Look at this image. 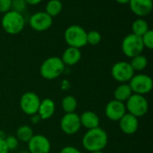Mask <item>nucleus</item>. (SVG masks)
<instances>
[{
	"label": "nucleus",
	"instance_id": "obj_5",
	"mask_svg": "<svg viewBox=\"0 0 153 153\" xmlns=\"http://www.w3.org/2000/svg\"><path fill=\"white\" fill-rule=\"evenodd\" d=\"M125 105L126 112L137 118L146 115L149 109V103L147 99L143 95L134 93L132 94V96L127 100Z\"/></svg>",
	"mask_w": 153,
	"mask_h": 153
},
{
	"label": "nucleus",
	"instance_id": "obj_1",
	"mask_svg": "<svg viewBox=\"0 0 153 153\" xmlns=\"http://www.w3.org/2000/svg\"><path fill=\"white\" fill-rule=\"evenodd\" d=\"M108 134L100 126L88 130L82 140L83 148L89 152H102L108 145Z\"/></svg>",
	"mask_w": 153,
	"mask_h": 153
},
{
	"label": "nucleus",
	"instance_id": "obj_24",
	"mask_svg": "<svg viewBox=\"0 0 153 153\" xmlns=\"http://www.w3.org/2000/svg\"><path fill=\"white\" fill-rule=\"evenodd\" d=\"M63 8V4L60 0H49L46 5V13L52 18L58 15Z\"/></svg>",
	"mask_w": 153,
	"mask_h": 153
},
{
	"label": "nucleus",
	"instance_id": "obj_36",
	"mask_svg": "<svg viewBox=\"0 0 153 153\" xmlns=\"http://www.w3.org/2000/svg\"><path fill=\"white\" fill-rule=\"evenodd\" d=\"M90 153H103L102 152H90Z\"/></svg>",
	"mask_w": 153,
	"mask_h": 153
},
{
	"label": "nucleus",
	"instance_id": "obj_2",
	"mask_svg": "<svg viewBox=\"0 0 153 153\" xmlns=\"http://www.w3.org/2000/svg\"><path fill=\"white\" fill-rule=\"evenodd\" d=\"M65 68V65L60 57L50 56L41 64L39 73L46 80H55L64 73Z\"/></svg>",
	"mask_w": 153,
	"mask_h": 153
},
{
	"label": "nucleus",
	"instance_id": "obj_28",
	"mask_svg": "<svg viewBox=\"0 0 153 153\" xmlns=\"http://www.w3.org/2000/svg\"><path fill=\"white\" fill-rule=\"evenodd\" d=\"M4 142H5V144H6L9 152L14 151L18 147V144H19V141L16 138V136H13V135L4 138Z\"/></svg>",
	"mask_w": 153,
	"mask_h": 153
},
{
	"label": "nucleus",
	"instance_id": "obj_35",
	"mask_svg": "<svg viewBox=\"0 0 153 153\" xmlns=\"http://www.w3.org/2000/svg\"><path fill=\"white\" fill-rule=\"evenodd\" d=\"M18 153H30V152L28 150H25V151H21V152H19Z\"/></svg>",
	"mask_w": 153,
	"mask_h": 153
},
{
	"label": "nucleus",
	"instance_id": "obj_4",
	"mask_svg": "<svg viewBox=\"0 0 153 153\" xmlns=\"http://www.w3.org/2000/svg\"><path fill=\"white\" fill-rule=\"evenodd\" d=\"M65 40L69 47L81 48L87 45V32L79 25L69 26L64 34Z\"/></svg>",
	"mask_w": 153,
	"mask_h": 153
},
{
	"label": "nucleus",
	"instance_id": "obj_3",
	"mask_svg": "<svg viewBox=\"0 0 153 153\" xmlns=\"http://www.w3.org/2000/svg\"><path fill=\"white\" fill-rule=\"evenodd\" d=\"M1 24L6 33L10 35H16L23 30L25 21L22 13L10 10L4 13Z\"/></svg>",
	"mask_w": 153,
	"mask_h": 153
},
{
	"label": "nucleus",
	"instance_id": "obj_33",
	"mask_svg": "<svg viewBox=\"0 0 153 153\" xmlns=\"http://www.w3.org/2000/svg\"><path fill=\"white\" fill-rule=\"evenodd\" d=\"M27 4H31V5H35V4H39L42 0H25Z\"/></svg>",
	"mask_w": 153,
	"mask_h": 153
},
{
	"label": "nucleus",
	"instance_id": "obj_30",
	"mask_svg": "<svg viewBox=\"0 0 153 153\" xmlns=\"http://www.w3.org/2000/svg\"><path fill=\"white\" fill-rule=\"evenodd\" d=\"M59 153H82L77 148L74 147V146H65L64 148H62V150L60 151Z\"/></svg>",
	"mask_w": 153,
	"mask_h": 153
},
{
	"label": "nucleus",
	"instance_id": "obj_27",
	"mask_svg": "<svg viewBox=\"0 0 153 153\" xmlns=\"http://www.w3.org/2000/svg\"><path fill=\"white\" fill-rule=\"evenodd\" d=\"M26 5H27V3L25 0H12L11 9L12 11L22 13L26 9Z\"/></svg>",
	"mask_w": 153,
	"mask_h": 153
},
{
	"label": "nucleus",
	"instance_id": "obj_18",
	"mask_svg": "<svg viewBox=\"0 0 153 153\" xmlns=\"http://www.w3.org/2000/svg\"><path fill=\"white\" fill-rule=\"evenodd\" d=\"M81 58H82V53L80 48L69 47L64 51L61 59L65 64V65L72 66L76 65L81 60Z\"/></svg>",
	"mask_w": 153,
	"mask_h": 153
},
{
	"label": "nucleus",
	"instance_id": "obj_8",
	"mask_svg": "<svg viewBox=\"0 0 153 153\" xmlns=\"http://www.w3.org/2000/svg\"><path fill=\"white\" fill-rule=\"evenodd\" d=\"M111 75L117 82L120 83H127L134 75L130 63L126 61L117 62L111 68Z\"/></svg>",
	"mask_w": 153,
	"mask_h": 153
},
{
	"label": "nucleus",
	"instance_id": "obj_37",
	"mask_svg": "<svg viewBox=\"0 0 153 153\" xmlns=\"http://www.w3.org/2000/svg\"><path fill=\"white\" fill-rule=\"evenodd\" d=\"M0 137H3V136H2V132H1V130H0ZM3 138H4V137H3Z\"/></svg>",
	"mask_w": 153,
	"mask_h": 153
},
{
	"label": "nucleus",
	"instance_id": "obj_15",
	"mask_svg": "<svg viewBox=\"0 0 153 153\" xmlns=\"http://www.w3.org/2000/svg\"><path fill=\"white\" fill-rule=\"evenodd\" d=\"M128 4L132 12L139 17L147 16L152 11L153 0H130Z\"/></svg>",
	"mask_w": 153,
	"mask_h": 153
},
{
	"label": "nucleus",
	"instance_id": "obj_22",
	"mask_svg": "<svg viewBox=\"0 0 153 153\" xmlns=\"http://www.w3.org/2000/svg\"><path fill=\"white\" fill-rule=\"evenodd\" d=\"M130 65L133 68V70L135 72H140L143 71L146 68L147 65H148V60L146 58V56H144L143 55H138L136 56H134L131 58V62Z\"/></svg>",
	"mask_w": 153,
	"mask_h": 153
},
{
	"label": "nucleus",
	"instance_id": "obj_14",
	"mask_svg": "<svg viewBox=\"0 0 153 153\" xmlns=\"http://www.w3.org/2000/svg\"><path fill=\"white\" fill-rule=\"evenodd\" d=\"M118 122H119L120 130L124 134H128V135L135 134L139 128L138 118L127 112L121 117V119Z\"/></svg>",
	"mask_w": 153,
	"mask_h": 153
},
{
	"label": "nucleus",
	"instance_id": "obj_34",
	"mask_svg": "<svg viewBox=\"0 0 153 153\" xmlns=\"http://www.w3.org/2000/svg\"><path fill=\"white\" fill-rule=\"evenodd\" d=\"M116 1H117V3H119V4H128L130 0H116Z\"/></svg>",
	"mask_w": 153,
	"mask_h": 153
},
{
	"label": "nucleus",
	"instance_id": "obj_26",
	"mask_svg": "<svg viewBox=\"0 0 153 153\" xmlns=\"http://www.w3.org/2000/svg\"><path fill=\"white\" fill-rule=\"evenodd\" d=\"M142 40L143 43L144 48L149 49H152L153 48V31L149 30L146 33H144L142 37Z\"/></svg>",
	"mask_w": 153,
	"mask_h": 153
},
{
	"label": "nucleus",
	"instance_id": "obj_11",
	"mask_svg": "<svg viewBox=\"0 0 153 153\" xmlns=\"http://www.w3.org/2000/svg\"><path fill=\"white\" fill-rule=\"evenodd\" d=\"M27 143L30 153H49L51 151L50 141L42 134H34Z\"/></svg>",
	"mask_w": 153,
	"mask_h": 153
},
{
	"label": "nucleus",
	"instance_id": "obj_7",
	"mask_svg": "<svg viewBox=\"0 0 153 153\" xmlns=\"http://www.w3.org/2000/svg\"><path fill=\"white\" fill-rule=\"evenodd\" d=\"M122 51L129 58L141 55L143 51L144 46L142 38L133 33L128 34L122 41Z\"/></svg>",
	"mask_w": 153,
	"mask_h": 153
},
{
	"label": "nucleus",
	"instance_id": "obj_31",
	"mask_svg": "<svg viewBox=\"0 0 153 153\" xmlns=\"http://www.w3.org/2000/svg\"><path fill=\"white\" fill-rule=\"evenodd\" d=\"M0 153H9V150L4 142V138L3 137H0Z\"/></svg>",
	"mask_w": 153,
	"mask_h": 153
},
{
	"label": "nucleus",
	"instance_id": "obj_6",
	"mask_svg": "<svg viewBox=\"0 0 153 153\" xmlns=\"http://www.w3.org/2000/svg\"><path fill=\"white\" fill-rule=\"evenodd\" d=\"M133 93L139 95H146L152 91L153 88V81L151 76L139 74H134L128 82Z\"/></svg>",
	"mask_w": 153,
	"mask_h": 153
},
{
	"label": "nucleus",
	"instance_id": "obj_13",
	"mask_svg": "<svg viewBox=\"0 0 153 153\" xmlns=\"http://www.w3.org/2000/svg\"><path fill=\"white\" fill-rule=\"evenodd\" d=\"M126 113V105L116 100H110L105 108V115L111 121H119Z\"/></svg>",
	"mask_w": 153,
	"mask_h": 153
},
{
	"label": "nucleus",
	"instance_id": "obj_12",
	"mask_svg": "<svg viewBox=\"0 0 153 153\" xmlns=\"http://www.w3.org/2000/svg\"><path fill=\"white\" fill-rule=\"evenodd\" d=\"M53 23V18L46 12H37L30 18V26L36 31L48 30Z\"/></svg>",
	"mask_w": 153,
	"mask_h": 153
},
{
	"label": "nucleus",
	"instance_id": "obj_16",
	"mask_svg": "<svg viewBox=\"0 0 153 153\" xmlns=\"http://www.w3.org/2000/svg\"><path fill=\"white\" fill-rule=\"evenodd\" d=\"M56 110V104L51 99H44L40 100V104L38 109V115L41 120H47L53 117Z\"/></svg>",
	"mask_w": 153,
	"mask_h": 153
},
{
	"label": "nucleus",
	"instance_id": "obj_20",
	"mask_svg": "<svg viewBox=\"0 0 153 153\" xmlns=\"http://www.w3.org/2000/svg\"><path fill=\"white\" fill-rule=\"evenodd\" d=\"M33 135H34V134H33L32 128L27 125L19 126L16 131V138L18 139L19 142L28 143Z\"/></svg>",
	"mask_w": 153,
	"mask_h": 153
},
{
	"label": "nucleus",
	"instance_id": "obj_32",
	"mask_svg": "<svg viewBox=\"0 0 153 153\" xmlns=\"http://www.w3.org/2000/svg\"><path fill=\"white\" fill-rule=\"evenodd\" d=\"M30 120L31 124H33V125H37V124H39V121L41 120V119H40V117H39V116L38 114H34V115L30 116Z\"/></svg>",
	"mask_w": 153,
	"mask_h": 153
},
{
	"label": "nucleus",
	"instance_id": "obj_21",
	"mask_svg": "<svg viewBox=\"0 0 153 153\" xmlns=\"http://www.w3.org/2000/svg\"><path fill=\"white\" fill-rule=\"evenodd\" d=\"M132 30H133V34L142 37L144 33H146L149 30V24L144 19L139 18L133 22Z\"/></svg>",
	"mask_w": 153,
	"mask_h": 153
},
{
	"label": "nucleus",
	"instance_id": "obj_29",
	"mask_svg": "<svg viewBox=\"0 0 153 153\" xmlns=\"http://www.w3.org/2000/svg\"><path fill=\"white\" fill-rule=\"evenodd\" d=\"M12 0H0V13H5L11 10Z\"/></svg>",
	"mask_w": 153,
	"mask_h": 153
},
{
	"label": "nucleus",
	"instance_id": "obj_17",
	"mask_svg": "<svg viewBox=\"0 0 153 153\" xmlns=\"http://www.w3.org/2000/svg\"><path fill=\"white\" fill-rule=\"evenodd\" d=\"M80 121L81 126L86 128L87 130L99 127L100 124L99 116L95 112L91 110H87L82 113V115L80 116Z\"/></svg>",
	"mask_w": 153,
	"mask_h": 153
},
{
	"label": "nucleus",
	"instance_id": "obj_9",
	"mask_svg": "<svg viewBox=\"0 0 153 153\" xmlns=\"http://www.w3.org/2000/svg\"><path fill=\"white\" fill-rule=\"evenodd\" d=\"M39 104V97L32 91H27L23 93L20 99V108L22 111L28 116L37 114Z\"/></svg>",
	"mask_w": 153,
	"mask_h": 153
},
{
	"label": "nucleus",
	"instance_id": "obj_23",
	"mask_svg": "<svg viewBox=\"0 0 153 153\" xmlns=\"http://www.w3.org/2000/svg\"><path fill=\"white\" fill-rule=\"evenodd\" d=\"M61 105H62V108L65 111V113H73L75 111L78 103H77L76 99L74 96L67 95L62 100Z\"/></svg>",
	"mask_w": 153,
	"mask_h": 153
},
{
	"label": "nucleus",
	"instance_id": "obj_10",
	"mask_svg": "<svg viewBox=\"0 0 153 153\" xmlns=\"http://www.w3.org/2000/svg\"><path fill=\"white\" fill-rule=\"evenodd\" d=\"M81 121L80 116L75 112L73 113H65L61 121H60V128L64 134L67 135H73L77 134L81 129Z\"/></svg>",
	"mask_w": 153,
	"mask_h": 153
},
{
	"label": "nucleus",
	"instance_id": "obj_25",
	"mask_svg": "<svg viewBox=\"0 0 153 153\" xmlns=\"http://www.w3.org/2000/svg\"><path fill=\"white\" fill-rule=\"evenodd\" d=\"M101 41V35L97 30H91L87 32V44L95 46Z\"/></svg>",
	"mask_w": 153,
	"mask_h": 153
},
{
	"label": "nucleus",
	"instance_id": "obj_19",
	"mask_svg": "<svg viewBox=\"0 0 153 153\" xmlns=\"http://www.w3.org/2000/svg\"><path fill=\"white\" fill-rule=\"evenodd\" d=\"M133 91L128 83H121L117 86L114 91V100L120 102H126L127 100L132 96Z\"/></svg>",
	"mask_w": 153,
	"mask_h": 153
}]
</instances>
